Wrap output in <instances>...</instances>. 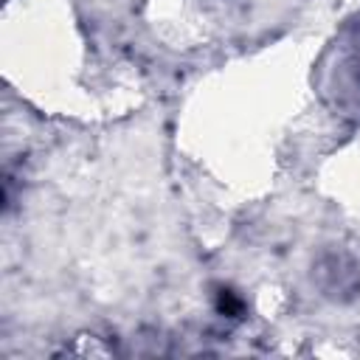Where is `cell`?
I'll return each instance as SVG.
<instances>
[{"instance_id": "obj_1", "label": "cell", "mask_w": 360, "mask_h": 360, "mask_svg": "<svg viewBox=\"0 0 360 360\" xmlns=\"http://www.w3.org/2000/svg\"><path fill=\"white\" fill-rule=\"evenodd\" d=\"M329 93L340 107L360 115V20L335 45L329 68Z\"/></svg>"}, {"instance_id": "obj_2", "label": "cell", "mask_w": 360, "mask_h": 360, "mask_svg": "<svg viewBox=\"0 0 360 360\" xmlns=\"http://www.w3.org/2000/svg\"><path fill=\"white\" fill-rule=\"evenodd\" d=\"M217 312L228 315V318H236V315H242V301L231 290H219L217 292Z\"/></svg>"}]
</instances>
